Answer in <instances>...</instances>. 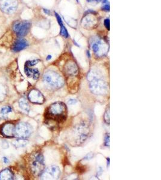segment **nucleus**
I'll return each mask as SVG.
<instances>
[{"label":"nucleus","instance_id":"1","mask_svg":"<svg viewBox=\"0 0 161 180\" xmlns=\"http://www.w3.org/2000/svg\"><path fill=\"white\" fill-rule=\"evenodd\" d=\"M87 79L89 82V88L92 93L100 96H103L108 92V85L103 79L98 70L92 69L88 73Z\"/></svg>","mask_w":161,"mask_h":180},{"label":"nucleus","instance_id":"2","mask_svg":"<svg viewBox=\"0 0 161 180\" xmlns=\"http://www.w3.org/2000/svg\"><path fill=\"white\" fill-rule=\"evenodd\" d=\"M45 117L47 120H52L60 123L66 119L67 107L62 102H57L48 107L45 112Z\"/></svg>","mask_w":161,"mask_h":180},{"label":"nucleus","instance_id":"3","mask_svg":"<svg viewBox=\"0 0 161 180\" xmlns=\"http://www.w3.org/2000/svg\"><path fill=\"white\" fill-rule=\"evenodd\" d=\"M43 81L45 85L56 89L62 88L65 84L64 78L53 70L47 71L43 74Z\"/></svg>","mask_w":161,"mask_h":180},{"label":"nucleus","instance_id":"4","mask_svg":"<svg viewBox=\"0 0 161 180\" xmlns=\"http://www.w3.org/2000/svg\"><path fill=\"white\" fill-rule=\"evenodd\" d=\"M29 168L35 175H40L45 169L44 157L42 154L35 152L32 154L29 160Z\"/></svg>","mask_w":161,"mask_h":180},{"label":"nucleus","instance_id":"5","mask_svg":"<svg viewBox=\"0 0 161 180\" xmlns=\"http://www.w3.org/2000/svg\"><path fill=\"white\" fill-rule=\"evenodd\" d=\"M62 72L66 79L70 80L77 78L79 74L78 65L73 60H68L66 61L62 67Z\"/></svg>","mask_w":161,"mask_h":180},{"label":"nucleus","instance_id":"6","mask_svg":"<svg viewBox=\"0 0 161 180\" xmlns=\"http://www.w3.org/2000/svg\"><path fill=\"white\" fill-rule=\"evenodd\" d=\"M32 131L33 128L29 123L21 122L15 127L14 136L17 138L26 139L30 136Z\"/></svg>","mask_w":161,"mask_h":180},{"label":"nucleus","instance_id":"7","mask_svg":"<svg viewBox=\"0 0 161 180\" xmlns=\"http://www.w3.org/2000/svg\"><path fill=\"white\" fill-rule=\"evenodd\" d=\"M82 20V27L87 30L96 28L99 24V19L94 11H87Z\"/></svg>","mask_w":161,"mask_h":180},{"label":"nucleus","instance_id":"8","mask_svg":"<svg viewBox=\"0 0 161 180\" xmlns=\"http://www.w3.org/2000/svg\"><path fill=\"white\" fill-rule=\"evenodd\" d=\"M30 27V22L27 20H22L15 23L13 26V30L18 37H22L26 36L28 34Z\"/></svg>","mask_w":161,"mask_h":180},{"label":"nucleus","instance_id":"9","mask_svg":"<svg viewBox=\"0 0 161 180\" xmlns=\"http://www.w3.org/2000/svg\"><path fill=\"white\" fill-rule=\"evenodd\" d=\"M93 52L99 57L104 56L108 51V47L101 40L97 39L91 43Z\"/></svg>","mask_w":161,"mask_h":180},{"label":"nucleus","instance_id":"10","mask_svg":"<svg viewBox=\"0 0 161 180\" xmlns=\"http://www.w3.org/2000/svg\"><path fill=\"white\" fill-rule=\"evenodd\" d=\"M60 175V171L57 166H51L47 168H45L44 171L40 175V178L46 179H54L59 178Z\"/></svg>","mask_w":161,"mask_h":180},{"label":"nucleus","instance_id":"11","mask_svg":"<svg viewBox=\"0 0 161 180\" xmlns=\"http://www.w3.org/2000/svg\"><path fill=\"white\" fill-rule=\"evenodd\" d=\"M17 7V0H0V9L6 13L11 14L14 13Z\"/></svg>","mask_w":161,"mask_h":180},{"label":"nucleus","instance_id":"12","mask_svg":"<svg viewBox=\"0 0 161 180\" xmlns=\"http://www.w3.org/2000/svg\"><path fill=\"white\" fill-rule=\"evenodd\" d=\"M29 100L33 103L42 104L45 102V98L42 94L36 89L31 90L28 95Z\"/></svg>","mask_w":161,"mask_h":180},{"label":"nucleus","instance_id":"13","mask_svg":"<svg viewBox=\"0 0 161 180\" xmlns=\"http://www.w3.org/2000/svg\"><path fill=\"white\" fill-rule=\"evenodd\" d=\"M27 46H28V43L25 39L19 38L15 42L12 47V49L14 52H17L24 49Z\"/></svg>","mask_w":161,"mask_h":180},{"label":"nucleus","instance_id":"14","mask_svg":"<svg viewBox=\"0 0 161 180\" xmlns=\"http://www.w3.org/2000/svg\"><path fill=\"white\" fill-rule=\"evenodd\" d=\"M24 71L26 75L30 78H32L35 80H37L39 78L40 73L37 69L32 68V67H29L25 65Z\"/></svg>","mask_w":161,"mask_h":180},{"label":"nucleus","instance_id":"15","mask_svg":"<svg viewBox=\"0 0 161 180\" xmlns=\"http://www.w3.org/2000/svg\"><path fill=\"white\" fill-rule=\"evenodd\" d=\"M15 126L12 124H7L2 128V133L8 137H12L14 136Z\"/></svg>","mask_w":161,"mask_h":180},{"label":"nucleus","instance_id":"16","mask_svg":"<svg viewBox=\"0 0 161 180\" xmlns=\"http://www.w3.org/2000/svg\"><path fill=\"white\" fill-rule=\"evenodd\" d=\"M13 179V173L10 169H6L0 172V179L11 180Z\"/></svg>","mask_w":161,"mask_h":180},{"label":"nucleus","instance_id":"17","mask_svg":"<svg viewBox=\"0 0 161 180\" xmlns=\"http://www.w3.org/2000/svg\"><path fill=\"white\" fill-rule=\"evenodd\" d=\"M19 106L21 107V109L23 111H24L25 112H26V113H28V112L30 111L29 104L27 100L24 98H22L19 100Z\"/></svg>","mask_w":161,"mask_h":180},{"label":"nucleus","instance_id":"18","mask_svg":"<svg viewBox=\"0 0 161 180\" xmlns=\"http://www.w3.org/2000/svg\"><path fill=\"white\" fill-rule=\"evenodd\" d=\"M27 144H28V141L27 140H26L25 139H21V138H18V139H16L13 142V146L16 148L24 147L25 146L27 145Z\"/></svg>","mask_w":161,"mask_h":180},{"label":"nucleus","instance_id":"19","mask_svg":"<svg viewBox=\"0 0 161 180\" xmlns=\"http://www.w3.org/2000/svg\"><path fill=\"white\" fill-rule=\"evenodd\" d=\"M7 91L5 86L0 84V102H3L6 96Z\"/></svg>","mask_w":161,"mask_h":180},{"label":"nucleus","instance_id":"20","mask_svg":"<svg viewBox=\"0 0 161 180\" xmlns=\"http://www.w3.org/2000/svg\"><path fill=\"white\" fill-rule=\"evenodd\" d=\"M12 110L11 107L10 106H4L1 109V114L3 115H6Z\"/></svg>","mask_w":161,"mask_h":180},{"label":"nucleus","instance_id":"21","mask_svg":"<svg viewBox=\"0 0 161 180\" xmlns=\"http://www.w3.org/2000/svg\"><path fill=\"white\" fill-rule=\"evenodd\" d=\"M60 34L63 36L65 38H68L69 36L68 31L66 28V27L63 25H60Z\"/></svg>","mask_w":161,"mask_h":180},{"label":"nucleus","instance_id":"22","mask_svg":"<svg viewBox=\"0 0 161 180\" xmlns=\"http://www.w3.org/2000/svg\"><path fill=\"white\" fill-rule=\"evenodd\" d=\"M39 62V60H34L28 61H27L26 62L25 65L29 66V67H33V66L36 65Z\"/></svg>","mask_w":161,"mask_h":180},{"label":"nucleus","instance_id":"23","mask_svg":"<svg viewBox=\"0 0 161 180\" xmlns=\"http://www.w3.org/2000/svg\"><path fill=\"white\" fill-rule=\"evenodd\" d=\"M104 121L106 122L107 124H109V109L108 110H106V111L104 113Z\"/></svg>","mask_w":161,"mask_h":180},{"label":"nucleus","instance_id":"24","mask_svg":"<svg viewBox=\"0 0 161 180\" xmlns=\"http://www.w3.org/2000/svg\"><path fill=\"white\" fill-rule=\"evenodd\" d=\"M109 19H106L104 20V25L105 26V27L106 28L107 30H109V28H110V25H109Z\"/></svg>","mask_w":161,"mask_h":180},{"label":"nucleus","instance_id":"25","mask_svg":"<svg viewBox=\"0 0 161 180\" xmlns=\"http://www.w3.org/2000/svg\"><path fill=\"white\" fill-rule=\"evenodd\" d=\"M55 16H56V17L57 19V20L58 22V23L59 24V25H63V22H62V20L60 16V15H59V14H57V13H55Z\"/></svg>","mask_w":161,"mask_h":180},{"label":"nucleus","instance_id":"26","mask_svg":"<svg viewBox=\"0 0 161 180\" xmlns=\"http://www.w3.org/2000/svg\"><path fill=\"white\" fill-rule=\"evenodd\" d=\"M77 102V100L76 99H71L70 100H69L68 102V104L69 105H75L76 103Z\"/></svg>","mask_w":161,"mask_h":180},{"label":"nucleus","instance_id":"27","mask_svg":"<svg viewBox=\"0 0 161 180\" xmlns=\"http://www.w3.org/2000/svg\"><path fill=\"white\" fill-rule=\"evenodd\" d=\"M104 144L106 146H109V134L106 136L105 137V140H104Z\"/></svg>","mask_w":161,"mask_h":180},{"label":"nucleus","instance_id":"28","mask_svg":"<svg viewBox=\"0 0 161 180\" xmlns=\"http://www.w3.org/2000/svg\"><path fill=\"white\" fill-rule=\"evenodd\" d=\"M1 146L2 147L4 148V149H6V148H9V144L7 143V142L4 141L2 142V144H1Z\"/></svg>","mask_w":161,"mask_h":180},{"label":"nucleus","instance_id":"29","mask_svg":"<svg viewBox=\"0 0 161 180\" xmlns=\"http://www.w3.org/2000/svg\"><path fill=\"white\" fill-rule=\"evenodd\" d=\"M103 10L106 11H109V4H105L103 6Z\"/></svg>","mask_w":161,"mask_h":180},{"label":"nucleus","instance_id":"30","mask_svg":"<svg viewBox=\"0 0 161 180\" xmlns=\"http://www.w3.org/2000/svg\"><path fill=\"white\" fill-rule=\"evenodd\" d=\"M3 161H4V163H7L9 162V159L7 158V157H3Z\"/></svg>","mask_w":161,"mask_h":180},{"label":"nucleus","instance_id":"31","mask_svg":"<svg viewBox=\"0 0 161 180\" xmlns=\"http://www.w3.org/2000/svg\"><path fill=\"white\" fill-rule=\"evenodd\" d=\"M43 12H44L46 14H47V15H50V12L49 10H47V9H43Z\"/></svg>","mask_w":161,"mask_h":180},{"label":"nucleus","instance_id":"32","mask_svg":"<svg viewBox=\"0 0 161 180\" xmlns=\"http://www.w3.org/2000/svg\"><path fill=\"white\" fill-rule=\"evenodd\" d=\"M51 58V55H49V56L47 57V60H50Z\"/></svg>","mask_w":161,"mask_h":180},{"label":"nucleus","instance_id":"33","mask_svg":"<svg viewBox=\"0 0 161 180\" xmlns=\"http://www.w3.org/2000/svg\"><path fill=\"white\" fill-rule=\"evenodd\" d=\"M87 56H88V57L89 58H90V54H89V51H87Z\"/></svg>","mask_w":161,"mask_h":180},{"label":"nucleus","instance_id":"34","mask_svg":"<svg viewBox=\"0 0 161 180\" xmlns=\"http://www.w3.org/2000/svg\"><path fill=\"white\" fill-rule=\"evenodd\" d=\"M94 1V0H87V1Z\"/></svg>","mask_w":161,"mask_h":180},{"label":"nucleus","instance_id":"35","mask_svg":"<svg viewBox=\"0 0 161 180\" xmlns=\"http://www.w3.org/2000/svg\"><path fill=\"white\" fill-rule=\"evenodd\" d=\"M77 2H78V0H77Z\"/></svg>","mask_w":161,"mask_h":180}]
</instances>
